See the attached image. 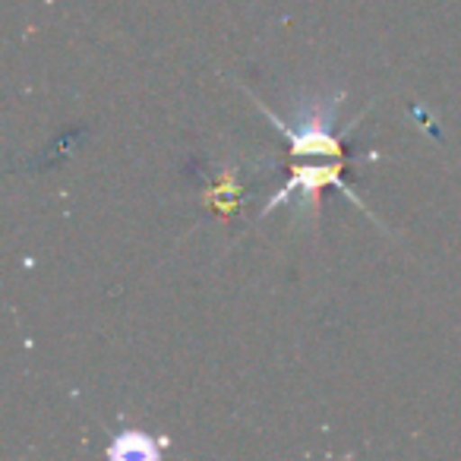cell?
Returning <instances> with one entry per match:
<instances>
[{
  "label": "cell",
  "instance_id": "cell-1",
  "mask_svg": "<svg viewBox=\"0 0 461 461\" xmlns=\"http://www.w3.org/2000/svg\"><path fill=\"white\" fill-rule=\"evenodd\" d=\"M259 104L266 117L288 136L291 152L297 158H341L339 136H335L332 123L339 114L341 102H345V92H332V95H316V98H301V104L294 108V121H282L278 114H272V108H266L259 98H253Z\"/></svg>",
  "mask_w": 461,
  "mask_h": 461
},
{
  "label": "cell",
  "instance_id": "cell-2",
  "mask_svg": "<svg viewBox=\"0 0 461 461\" xmlns=\"http://www.w3.org/2000/svg\"><path fill=\"white\" fill-rule=\"evenodd\" d=\"M339 167H341V158H332L329 165H307V161H303V165H297V167H294V174H291V180L282 186V190L276 193V196L269 199V203H266V209L259 212V218H266L269 212H276L282 203H288V199L294 196V193L301 196V203H297V205L303 209V203H307V205H310V212L316 215V205H320V190H322V186H339V190H345L348 196H351L354 203H357V209L370 212V209L364 205V199H360L357 193L351 190V186L341 184Z\"/></svg>",
  "mask_w": 461,
  "mask_h": 461
},
{
  "label": "cell",
  "instance_id": "cell-3",
  "mask_svg": "<svg viewBox=\"0 0 461 461\" xmlns=\"http://www.w3.org/2000/svg\"><path fill=\"white\" fill-rule=\"evenodd\" d=\"M167 439H152L149 433L140 429H123L111 442V458H158V446H165Z\"/></svg>",
  "mask_w": 461,
  "mask_h": 461
}]
</instances>
